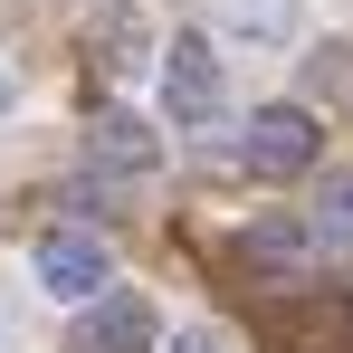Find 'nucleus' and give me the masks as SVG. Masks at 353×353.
Returning a JSON list of instances; mask_svg holds the SVG:
<instances>
[{
  "label": "nucleus",
  "mask_w": 353,
  "mask_h": 353,
  "mask_svg": "<svg viewBox=\"0 0 353 353\" xmlns=\"http://www.w3.org/2000/svg\"><path fill=\"white\" fill-rule=\"evenodd\" d=\"M86 163L115 172V181H143L153 163H163V134H153L143 115H124V105H105V115L86 124Z\"/></svg>",
  "instance_id": "nucleus-5"
},
{
  "label": "nucleus",
  "mask_w": 353,
  "mask_h": 353,
  "mask_svg": "<svg viewBox=\"0 0 353 353\" xmlns=\"http://www.w3.org/2000/svg\"><path fill=\"white\" fill-rule=\"evenodd\" d=\"M0 105H10V67H0Z\"/></svg>",
  "instance_id": "nucleus-12"
},
{
  "label": "nucleus",
  "mask_w": 353,
  "mask_h": 353,
  "mask_svg": "<svg viewBox=\"0 0 353 353\" xmlns=\"http://www.w3.org/2000/svg\"><path fill=\"white\" fill-rule=\"evenodd\" d=\"M305 258H315V230H296V220H248L239 230V268H258V277H305Z\"/></svg>",
  "instance_id": "nucleus-6"
},
{
  "label": "nucleus",
  "mask_w": 353,
  "mask_h": 353,
  "mask_svg": "<svg viewBox=\"0 0 353 353\" xmlns=\"http://www.w3.org/2000/svg\"><path fill=\"white\" fill-rule=\"evenodd\" d=\"M105 67H143V19H115L105 29Z\"/></svg>",
  "instance_id": "nucleus-10"
},
{
  "label": "nucleus",
  "mask_w": 353,
  "mask_h": 353,
  "mask_svg": "<svg viewBox=\"0 0 353 353\" xmlns=\"http://www.w3.org/2000/svg\"><path fill=\"white\" fill-rule=\"evenodd\" d=\"M315 239H334V248H353V172L325 181V210H315Z\"/></svg>",
  "instance_id": "nucleus-8"
},
{
  "label": "nucleus",
  "mask_w": 353,
  "mask_h": 353,
  "mask_svg": "<svg viewBox=\"0 0 353 353\" xmlns=\"http://www.w3.org/2000/svg\"><path fill=\"white\" fill-rule=\"evenodd\" d=\"M172 353H220V334H210V325H191V334H172Z\"/></svg>",
  "instance_id": "nucleus-11"
},
{
  "label": "nucleus",
  "mask_w": 353,
  "mask_h": 353,
  "mask_svg": "<svg viewBox=\"0 0 353 353\" xmlns=\"http://www.w3.org/2000/svg\"><path fill=\"white\" fill-rule=\"evenodd\" d=\"M305 86H315V96H353V48H325V58H305Z\"/></svg>",
  "instance_id": "nucleus-9"
},
{
  "label": "nucleus",
  "mask_w": 353,
  "mask_h": 353,
  "mask_svg": "<svg viewBox=\"0 0 353 353\" xmlns=\"http://www.w3.org/2000/svg\"><path fill=\"white\" fill-rule=\"evenodd\" d=\"M163 105H172V124H210L230 105V77H220V48L210 39H172L163 48Z\"/></svg>",
  "instance_id": "nucleus-2"
},
{
  "label": "nucleus",
  "mask_w": 353,
  "mask_h": 353,
  "mask_svg": "<svg viewBox=\"0 0 353 353\" xmlns=\"http://www.w3.org/2000/svg\"><path fill=\"white\" fill-rule=\"evenodd\" d=\"M105 277H115V258H105V239H96V230H48V239H39V287L58 296V305L105 296Z\"/></svg>",
  "instance_id": "nucleus-4"
},
{
  "label": "nucleus",
  "mask_w": 353,
  "mask_h": 353,
  "mask_svg": "<svg viewBox=\"0 0 353 353\" xmlns=\"http://www.w3.org/2000/svg\"><path fill=\"white\" fill-rule=\"evenodd\" d=\"M153 344H163L153 305H143V296H124V287L86 296V315H77V334H67V353H153Z\"/></svg>",
  "instance_id": "nucleus-3"
},
{
  "label": "nucleus",
  "mask_w": 353,
  "mask_h": 353,
  "mask_svg": "<svg viewBox=\"0 0 353 353\" xmlns=\"http://www.w3.org/2000/svg\"><path fill=\"white\" fill-rule=\"evenodd\" d=\"M315 153H325V124L305 115V105H258V115H248V134H239V163H248L258 181L315 172Z\"/></svg>",
  "instance_id": "nucleus-1"
},
{
  "label": "nucleus",
  "mask_w": 353,
  "mask_h": 353,
  "mask_svg": "<svg viewBox=\"0 0 353 353\" xmlns=\"http://www.w3.org/2000/svg\"><path fill=\"white\" fill-rule=\"evenodd\" d=\"M296 10H305V0H220V29H239V39H287Z\"/></svg>",
  "instance_id": "nucleus-7"
}]
</instances>
